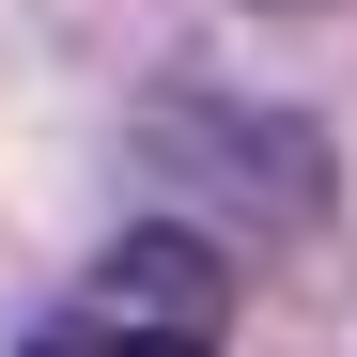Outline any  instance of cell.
<instances>
[{"instance_id": "cell-1", "label": "cell", "mask_w": 357, "mask_h": 357, "mask_svg": "<svg viewBox=\"0 0 357 357\" xmlns=\"http://www.w3.org/2000/svg\"><path fill=\"white\" fill-rule=\"evenodd\" d=\"M218 342H233V264H218V233L140 218V233L93 249V280H78L16 357H218Z\"/></svg>"}]
</instances>
